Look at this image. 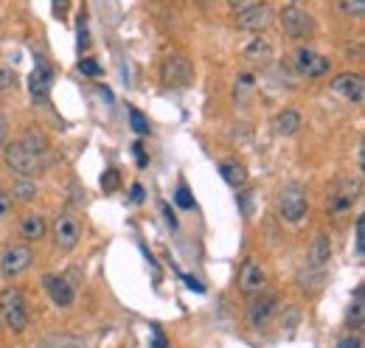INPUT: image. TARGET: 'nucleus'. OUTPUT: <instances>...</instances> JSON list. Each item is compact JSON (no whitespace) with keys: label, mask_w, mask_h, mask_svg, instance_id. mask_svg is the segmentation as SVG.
Here are the masks:
<instances>
[{"label":"nucleus","mask_w":365,"mask_h":348,"mask_svg":"<svg viewBox=\"0 0 365 348\" xmlns=\"http://www.w3.org/2000/svg\"><path fill=\"white\" fill-rule=\"evenodd\" d=\"M0 314L11 332H23L29 326V304L20 287H6L0 292Z\"/></svg>","instance_id":"obj_1"},{"label":"nucleus","mask_w":365,"mask_h":348,"mask_svg":"<svg viewBox=\"0 0 365 348\" xmlns=\"http://www.w3.org/2000/svg\"><path fill=\"white\" fill-rule=\"evenodd\" d=\"M3 160L11 169V174H20V177H37V174L43 172V158L37 152H31L29 146H23L20 140L6 143Z\"/></svg>","instance_id":"obj_2"},{"label":"nucleus","mask_w":365,"mask_h":348,"mask_svg":"<svg viewBox=\"0 0 365 348\" xmlns=\"http://www.w3.org/2000/svg\"><path fill=\"white\" fill-rule=\"evenodd\" d=\"M307 214H309L307 191H304L301 185H287V188L281 191V197H278V217L284 219V222L298 225V222L307 219Z\"/></svg>","instance_id":"obj_3"},{"label":"nucleus","mask_w":365,"mask_h":348,"mask_svg":"<svg viewBox=\"0 0 365 348\" xmlns=\"http://www.w3.org/2000/svg\"><path fill=\"white\" fill-rule=\"evenodd\" d=\"M357 197H360V183H354V180H337L331 185V191H329L326 211L331 217H343V214H349L354 208Z\"/></svg>","instance_id":"obj_4"},{"label":"nucleus","mask_w":365,"mask_h":348,"mask_svg":"<svg viewBox=\"0 0 365 348\" xmlns=\"http://www.w3.org/2000/svg\"><path fill=\"white\" fill-rule=\"evenodd\" d=\"M160 79L166 87H188L194 82V68L188 62V56L182 53H169L160 65Z\"/></svg>","instance_id":"obj_5"},{"label":"nucleus","mask_w":365,"mask_h":348,"mask_svg":"<svg viewBox=\"0 0 365 348\" xmlns=\"http://www.w3.org/2000/svg\"><path fill=\"white\" fill-rule=\"evenodd\" d=\"M82 239V222L73 217L71 211L59 214L56 222H53V242L59 250H73Z\"/></svg>","instance_id":"obj_6"},{"label":"nucleus","mask_w":365,"mask_h":348,"mask_svg":"<svg viewBox=\"0 0 365 348\" xmlns=\"http://www.w3.org/2000/svg\"><path fill=\"white\" fill-rule=\"evenodd\" d=\"M281 26H284V34H289L292 40H304V37H309L312 29H315L312 17H309L301 6H284V11H281Z\"/></svg>","instance_id":"obj_7"},{"label":"nucleus","mask_w":365,"mask_h":348,"mask_svg":"<svg viewBox=\"0 0 365 348\" xmlns=\"http://www.w3.org/2000/svg\"><path fill=\"white\" fill-rule=\"evenodd\" d=\"M31 261H34V253L29 245H11L0 259V272L3 278H17L31 267Z\"/></svg>","instance_id":"obj_8"},{"label":"nucleus","mask_w":365,"mask_h":348,"mask_svg":"<svg viewBox=\"0 0 365 348\" xmlns=\"http://www.w3.org/2000/svg\"><path fill=\"white\" fill-rule=\"evenodd\" d=\"M273 23V9L267 3H250L239 11V29L242 31H264Z\"/></svg>","instance_id":"obj_9"},{"label":"nucleus","mask_w":365,"mask_h":348,"mask_svg":"<svg viewBox=\"0 0 365 348\" xmlns=\"http://www.w3.org/2000/svg\"><path fill=\"white\" fill-rule=\"evenodd\" d=\"M51 87H53V68L43 56H37V65H34V71L29 76V93H31L34 101H48Z\"/></svg>","instance_id":"obj_10"},{"label":"nucleus","mask_w":365,"mask_h":348,"mask_svg":"<svg viewBox=\"0 0 365 348\" xmlns=\"http://www.w3.org/2000/svg\"><path fill=\"white\" fill-rule=\"evenodd\" d=\"M267 287V272L264 267L256 259H247L242 264V272H239V290L245 295H256V292H264Z\"/></svg>","instance_id":"obj_11"},{"label":"nucleus","mask_w":365,"mask_h":348,"mask_svg":"<svg viewBox=\"0 0 365 348\" xmlns=\"http://www.w3.org/2000/svg\"><path fill=\"white\" fill-rule=\"evenodd\" d=\"M295 65H298V71H301L304 76H309V79H318L323 73H329V68H331L329 56H323V53L312 51V48H298V51H295Z\"/></svg>","instance_id":"obj_12"},{"label":"nucleus","mask_w":365,"mask_h":348,"mask_svg":"<svg viewBox=\"0 0 365 348\" xmlns=\"http://www.w3.org/2000/svg\"><path fill=\"white\" fill-rule=\"evenodd\" d=\"M331 90L337 96H343L351 104H363L365 98V79L360 73H340L337 79H331Z\"/></svg>","instance_id":"obj_13"},{"label":"nucleus","mask_w":365,"mask_h":348,"mask_svg":"<svg viewBox=\"0 0 365 348\" xmlns=\"http://www.w3.org/2000/svg\"><path fill=\"white\" fill-rule=\"evenodd\" d=\"M43 287H46V292L51 295V301L56 306H62V309H68V306L76 301L73 284L68 278H62V275H46L43 278Z\"/></svg>","instance_id":"obj_14"},{"label":"nucleus","mask_w":365,"mask_h":348,"mask_svg":"<svg viewBox=\"0 0 365 348\" xmlns=\"http://www.w3.org/2000/svg\"><path fill=\"white\" fill-rule=\"evenodd\" d=\"M256 295H259V292H256ZM275 309H278V298H275V295H259V298H253V304L247 309V323H250L253 329H262L264 323H270Z\"/></svg>","instance_id":"obj_15"},{"label":"nucleus","mask_w":365,"mask_h":348,"mask_svg":"<svg viewBox=\"0 0 365 348\" xmlns=\"http://www.w3.org/2000/svg\"><path fill=\"white\" fill-rule=\"evenodd\" d=\"M46 233H48V222L43 214L29 211V214L23 217V222H20V236H23L26 242H40Z\"/></svg>","instance_id":"obj_16"},{"label":"nucleus","mask_w":365,"mask_h":348,"mask_svg":"<svg viewBox=\"0 0 365 348\" xmlns=\"http://www.w3.org/2000/svg\"><path fill=\"white\" fill-rule=\"evenodd\" d=\"M245 59L253 62V65H267L273 59V43L262 34V37H253L250 43L245 45Z\"/></svg>","instance_id":"obj_17"},{"label":"nucleus","mask_w":365,"mask_h":348,"mask_svg":"<svg viewBox=\"0 0 365 348\" xmlns=\"http://www.w3.org/2000/svg\"><path fill=\"white\" fill-rule=\"evenodd\" d=\"M329 259H331V239H329L326 233H318L315 242H312V247H309L307 264L315 267V270H326V267H329Z\"/></svg>","instance_id":"obj_18"},{"label":"nucleus","mask_w":365,"mask_h":348,"mask_svg":"<svg viewBox=\"0 0 365 348\" xmlns=\"http://www.w3.org/2000/svg\"><path fill=\"white\" fill-rule=\"evenodd\" d=\"M34 197H37L34 177H20V174H14V183H11V200H14V203H31Z\"/></svg>","instance_id":"obj_19"},{"label":"nucleus","mask_w":365,"mask_h":348,"mask_svg":"<svg viewBox=\"0 0 365 348\" xmlns=\"http://www.w3.org/2000/svg\"><path fill=\"white\" fill-rule=\"evenodd\" d=\"M273 124L278 135L289 138V135H295V132L301 130V113H295V110H281L273 118Z\"/></svg>","instance_id":"obj_20"},{"label":"nucleus","mask_w":365,"mask_h":348,"mask_svg":"<svg viewBox=\"0 0 365 348\" xmlns=\"http://www.w3.org/2000/svg\"><path fill=\"white\" fill-rule=\"evenodd\" d=\"M220 174H222V180L228 183L230 188H242V185L247 183V172H245V166H242V163H236V160H225V163H220Z\"/></svg>","instance_id":"obj_21"},{"label":"nucleus","mask_w":365,"mask_h":348,"mask_svg":"<svg viewBox=\"0 0 365 348\" xmlns=\"http://www.w3.org/2000/svg\"><path fill=\"white\" fill-rule=\"evenodd\" d=\"M363 314H365V304H363V284L354 290V304L349 309V329H363Z\"/></svg>","instance_id":"obj_22"},{"label":"nucleus","mask_w":365,"mask_h":348,"mask_svg":"<svg viewBox=\"0 0 365 348\" xmlns=\"http://www.w3.org/2000/svg\"><path fill=\"white\" fill-rule=\"evenodd\" d=\"M20 143H23V146H29V149H31V152H37V155H43V152L48 149V138L43 135V132H37V130L26 132Z\"/></svg>","instance_id":"obj_23"},{"label":"nucleus","mask_w":365,"mask_h":348,"mask_svg":"<svg viewBox=\"0 0 365 348\" xmlns=\"http://www.w3.org/2000/svg\"><path fill=\"white\" fill-rule=\"evenodd\" d=\"M337 9H340L346 17H363L365 0H337Z\"/></svg>","instance_id":"obj_24"},{"label":"nucleus","mask_w":365,"mask_h":348,"mask_svg":"<svg viewBox=\"0 0 365 348\" xmlns=\"http://www.w3.org/2000/svg\"><path fill=\"white\" fill-rule=\"evenodd\" d=\"M130 121H133V130L138 132V135H149V121H146V116L140 113V110H130Z\"/></svg>","instance_id":"obj_25"},{"label":"nucleus","mask_w":365,"mask_h":348,"mask_svg":"<svg viewBox=\"0 0 365 348\" xmlns=\"http://www.w3.org/2000/svg\"><path fill=\"white\" fill-rule=\"evenodd\" d=\"M354 242H357V256H365V217H357L354 222Z\"/></svg>","instance_id":"obj_26"},{"label":"nucleus","mask_w":365,"mask_h":348,"mask_svg":"<svg viewBox=\"0 0 365 348\" xmlns=\"http://www.w3.org/2000/svg\"><path fill=\"white\" fill-rule=\"evenodd\" d=\"M11 211H14V200H11L9 191L0 188V219H9L11 217Z\"/></svg>","instance_id":"obj_27"},{"label":"nucleus","mask_w":365,"mask_h":348,"mask_svg":"<svg viewBox=\"0 0 365 348\" xmlns=\"http://www.w3.org/2000/svg\"><path fill=\"white\" fill-rule=\"evenodd\" d=\"M175 200H178V205H180V208H185V211H188V208H194V197L188 194V188H185L182 183H180V188L175 191Z\"/></svg>","instance_id":"obj_28"},{"label":"nucleus","mask_w":365,"mask_h":348,"mask_svg":"<svg viewBox=\"0 0 365 348\" xmlns=\"http://www.w3.org/2000/svg\"><path fill=\"white\" fill-rule=\"evenodd\" d=\"M51 6H53V17H56V20H68L71 0H51Z\"/></svg>","instance_id":"obj_29"},{"label":"nucleus","mask_w":365,"mask_h":348,"mask_svg":"<svg viewBox=\"0 0 365 348\" xmlns=\"http://www.w3.org/2000/svg\"><path fill=\"white\" fill-rule=\"evenodd\" d=\"M88 45H91V37H88V17L82 14V17H79V51H88Z\"/></svg>","instance_id":"obj_30"},{"label":"nucleus","mask_w":365,"mask_h":348,"mask_svg":"<svg viewBox=\"0 0 365 348\" xmlns=\"http://www.w3.org/2000/svg\"><path fill=\"white\" fill-rule=\"evenodd\" d=\"M79 71L88 73V76H98V73H101V68H98L93 59H82V62H79Z\"/></svg>","instance_id":"obj_31"},{"label":"nucleus","mask_w":365,"mask_h":348,"mask_svg":"<svg viewBox=\"0 0 365 348\" xmlns=\"http://www.w3.org/2000/svg\"><path fill=\"white\" fill-rule=\"evenodd\" d=\"M11 85H14V73H11L9 68L0 65V90H9Z\"/></svg>","instance_id":"obj_32"},{"label":"nucleus","mask_w":365,"mask_h":348,"mask_svg":"<svg viewBox=\"0 0 365 348\" xmlns=\"http://www.w3.org/2000/svg\"><path fill=\"white\" fill-rule=\"evenodd\" d=\"M115 183H118V174H115V169H110V172H107V177H101V185H104V188H115Z\"/></svg>","instance_id":"obj_33"},{"label":"nucleus","mask_w":365,"mask_h":348,"mask_svg":"<svg viewBox=\"0 0 365 348\" xmlns=\"http://www.w3.org/2000/svg\"><path fill=\"white\" fill-rule=\"evenodd\" d=\"M337 346L340 348H360L363 346V340H360V337H340V343H337Z\"/></svg>","instance_id":"obj_34"},{"label":"nucleus","mask_w":365,"mask_h":348,"mask_svg":"<svg viewBox=\"0 0 365 348\" xmlns=\"http://www.w3.org/2000/svg\"><path fill=\"white\" fill-rule=\"evenodd\" d=\"M130 200H133V203H143V185H133V191H130Z\"/></svg>","instance_id":"obj_35"},{"label":"nucleus","mask_w":365,"mask_h":348,"mask_svg":"<svg viewBox=\"0 0 365 348\" xmlns=\"http://www.w3.org/2000/svg\"><path fill=\"white\" fill-rule=\"evenodd\" d=\"M135 158H138V166H140V169L149 163V160H146V152H143V146H140V143H135Z\"/></svg>","instance_id":"obj_36"},{"label":"nucleus","mask_w":365,"mask_h":348,"mask_svg":"<svg viewBox=\"0 0 365 348\" xmlns=\"http://www.w3.org/2000/svg\"><path fill=\"white\" fill-rule=\"evenodd\" d=\"M250 3H253V0H228V6L230 9H236V11H242V9L250 6Z\"/></svg>","instance_id":"obj_37"},{"label":"nucleus","mask_w":365,"mask_h":348,"mask_svg":"<svg viewBox=\"0 0 365 348\" xmlns=\"http://www.w3.org/2000/svg\"><path fill=\"white\" fill-rule=\"evenodd\" d=\"M6 132H9V124H6V116L0 113V143L6 140Z\"/></svg>","instance_id":"obj_38"},{"label":"nucleus","mask_w":365,"mask_h":348,"mask_svg":"<svg viewBox=\"0 0 365 348\" xmlns=\"http://www.w3.org/2000/svg\"><path fill=\"white\" fill-rule=\"evenodd\" d=\"M160 208H163V214H166V219H169V222H172V227H175V225H178V219H175V214H172V208H169L166 203H163Z\"/></svg>","instance_id":"obj_39"}]
</instances>
